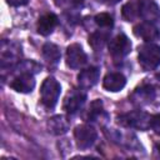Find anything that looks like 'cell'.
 I'll return each instance as SVG.
<instances>
[{"mask_svg": "<svg viewBox=\"0 0 160 160\" xmlns=\"http://www.w3.org/2000/svg\"><path fill=\"white\" fill-rule=\"evenodd\" d=\"M9 48H10V51H8V49L4 44L1 45V64H2V66H5L6 64L12 65L14 62L18 61L19 56L21 55V50L19 46L14 49V45L9 42Z\"/></svg>", "mask_w": 160, "mask_h": 160, "instance_id": "9a60e30c", "label": "cell"}, {"mask_svg": "<svg viewBox=\"0 0 160 160\" xmlns=\"http://www.w3.org/2000/svg\"><path fill=\"white\" fill-rule=\"evenodd\" d=\"M131 50V42L126 35L119 34L109 41V52L114 59H122Z\"/></svg>", "mask_w": 160, "mask_h": 160, "instance_id": "5b68a950", "label": "cell"}, {"mask_svg": "<svg viewBox=\"0 0 160 160\" xmlns=\"http://www.w3.org/2000/svg\"><path fill=\"white\" fill-rule=\"evenodd\" d=\"M56 25H58V16L52 12H48V14H44L42 16L39 18L38 31H39V34L46 36L54 31Z\"/></svg>", "mask_w": 160, "mask_h": 160, "instance_id": "4fadbf2b", "label": "cell"}, {"mask_svg": "<svg viewBox=\"0 0 160 160\" xmlns=\"http://www.w3.org/2000/svg\"><path fill=\"white\" fill-rule=\"evenodd\" d=\"M85 100H86V94L82 90H72L65 98L64 104H62V109L68 114H75L78 110L81 109Z\"/></svg>", "mask_w": 160, "mask_h": 160, "instance_id": "52a82bcc", "label": "cell"}, {"mask_svg": "<svg viewBox=\"0 0 160 160\" xmlns=\"http://www.w3.org/2000/svg\"><path fill=\"white\" fill-rule=\"evenodd\" d=\"M126 84V79L122 74L120 72H109L105 75L104 80H102V86L105 90L108 91H120L121 89H124Z\"/></svg>", "mask_w": 160, "mask_h": 160, "instance_id": "7c38bea8", "label": "cell"}, {"mask_svg": "<svg viewBox=\"0 0 160 160\" xmlns=\"http://www.w3.org/2000/svg\"><path fill=\"white\" fill-rule=\"evenodd\" d=\"M132 99L139 104H145V102L151 101L154 99V89H152V86H149V85L140 86L139 89H136L134 91Z\"/></svg>", "mask_w": 160, "mask_h": 160, "instance_id": "e0dca14e", "label": "cell"}, {"mask_svg": "<svg viewBox=\"0 0 160 160\" xmlns=\"http://www.w3.org/2000/svg\"><path fill=\"white\" fill-rule=\"evenodd\" d=\"M60 92H61V86L58 82V80H55L52 76L46 78L40 88V98L42 105L48 109H52L58 104Z\"/></svg>", "mask_w": 160, "mask_h": 160, "instance_id": "7a4b0ae2", "label": "cell"}, {"mask_svg": "<svg viewBox=\"0 0 160 160\" xmlns=\"http://www.w3.org/2000/svg\"><path fill=\"white\" fill-rule=\"evenodd\" d=\"M10 86L18 91V92H22V94H26V92H31L32 89L35 88V80H34V76L30 72H22L20 74L19 76H16Z\"/></svg>", "mask_w": 160, "mask_h": 160, "instance_id": "30bf717a", "label": "cell"}, {"mask_svg": "<svg viewBox=\"0 0 160 160\" xmlns=\"http://www.w3.org/2000/svg\"><path fill=\"white\" fill-rule=\"evenodd\" d=\"M6 2L11 6H22L29 2V0H6Z\"/></svg>", "mask_w": 160, "mask_h": 160, "instance_id": "603a6c76", "label": "cell"}, {"mask_svg": "<svg viewBox=\"0 0 160 160\" xmlns=\"http://www.w3.org/2000/svg\"><path fill=\"white\" fill-rule=\"evenodd\" d=\"M134 34L145 40L146 42H150L152 40H156L159 38V30L156 29V26L152 24V22H149V21H144V22H140L138 25L134 26Z\"/></svg>", "mask_w": 160, "mask_h": 160, "instance_id": "9c48e42d", "label": "cell"}, {"mask_svg": "<svg viewBox=\"0 0 160 160\" xmlns=\"http://www.w3.org/2000/svg\"><path fill=\"white\" fill-rule=\"evenodd\" d=\"M150 128H151V130H152L155 134L160 135V115H154V116H151Z\"/></svg>", "mask_w": 160, "mask_h": 160, "instance_id": "7402d4cb", "label": "cell"}, {"mask_svg": "<svg viewBox=\"0 0 160 160\" xmlns=\"http://www.w3.org/2000/svg\"><path fill=\"white\" fill-rule=\"evenodd\" d=\"M108 41V34L106 32H102V31H96L94 34L90 35L89 38V45L95 50V51H99L104 48L105 42Z\"/></svg>", "mask_w": 160, "mask_h": 160, "instance_id": "ac0fdd59", "label": "cell"}, {"mask_svg": "<svg viewBox=\"0 0 160 160\" xmlns=\"http://www.w3.org/2000/svg\"><path fill=\"white\" fill-rule=\"evenodd\" d=\"M48 130L54 135H62L69 130V121L62 115H55L49 119Z\"/></svg>", "mask_w": 160, "mask_h": 160, "instance_id": "5bb4252c", "label": "cell"}, {"mask_svg": "<svg viewBox=\"0 0 160 160\" xmlns=\"http://www.w3.org/2000/svg\"><path fill=\"white\" fill-rule=\"evenodd\" d=\"M86 54L84 52L81 45L71 44L66 49V65L71 69H80L86 64Z\"/></svg>", "mask_w": 160, "mask_h": 160, "instance_id": "8992f818", "label": "cell"}, {"mask_svg": "<svg viewBox=\"0 0 160 160\" xmlns=\"http://www.w3.org/2000/svg\"><path fill=\"white\" fill-rule=\"evenodd\" d=\"M42 56H44V59L46 60L48 64H50V65H56V64L59 62V60H60L61 54H60L59 48H58L55 44H52V42H46V44H44V46H42Z\"/></svg>", "mask_w": 160, "mask_h": 160, "instance_id": "2e32d148", "label": "cell"}, {"mask_svg": "<svg viewBox=\"0 0 160 160\" xmlns=\"http://www.w3.org/2000/svg\"><path fill=\"white\" fill-rule=\"evenodd\" d=\"M121 14H122V18L126 21H132V20L138 19L139 18V6H138V2H126L122 6Z\"/></svg>", "mask_w": 160, "mask_h": 160, "instance_id": "d6986e66", "label": "cell"}, {"mask_svg": "<svg viewBox=\"0 0 160 160\" xmlns=\"http://www.w3.org/2000/svg\"><path fill=\"white\" fill-rule=\"evenodd\" d=\"M74 138H75V141H76V145L79 149H88V148L92 146V144L96 141L98 132L91 125L82 124V125H79L75 128Z\"/></svg>", "mask_w": 160, "mask_h": 160, "instance_id": "277c9868", "label": "cell"}, {"mask_svg": "<svg viewBox=\"0 0 160 160\" xmlns=\"http://www.w3.org/2000/svg\"><path fill=\"white\" fill-rule=\"evenodd\" d=\"M104 110H102V102L100 100H95L91 102L89 110H88V115H86V119L88 121H95L98 120L99 118H101Z\"/></svg>", "mask_w": 160, "mask_h": 160, "instance_id": "ffe728a7", "label": "cell"}, {"mask_svg": "<svg viewBox=\"0 0 160 160\" xmlns=\"http://www.w3.org/2000/svg\"><path fill=\"white\" fill-rule=\"evenodd\" d=\"M99 69L95 66H90L88 69H84L78 75V82L82 89H90L92 88L98 80H99Z\"/></svg>", "mask_w": 160, "mask_h": 160, "instance_id": "8fae6325", "label": "cell"}, {"mask_svg": "<svg viewBox=\"0 0 160 160\" xmlns=\"http://www.w3.org/2000/svg\"><path fill=\"white\" fill-rule=\"evenodd\" d=\"M95 22L101 28H111L112 26V16L108 12H100L95 16Z\"/></svg>", "mask_w": 160, "mask_h": 160, "instance_id": "44dd1931", "label": "cell"}, {"mask_svg": "<svg viewBox=\"0 0 160 160\" xmlns=\"http://www.w3.org/2000/svg\"><path fill=\"white\" fill-rule=\"evenodd\" d=\"M139 64L144 71L154 70L160 65V46L146 42L139 48Z\"/></svg>", "mask_w": 160, "mask_h": 160, "instance_id": "6da1fadb", "label": "cell"}, {"mask_svg": "<svg viewBox=\"0 0 160 160\" xmlns=\"http://www.w3.org/2000/svg\"><path fill=\"white\" fill-rule=\"evenodd\" d=\"M151 116L142 111H131L119 116V122L128 128H134L139 130H146L150 128Z\"/></svg>", "mask_w": 160, "mask_h": 160, "instance_id": "3957f363", "label": "cell"}, {"mask_svg": "<svg viewBox=\"0 0 160 160\" xmlns=\"http://www.w3.org/2000/svg\"><path fill=\"white\" fill-rule=\"evenodd\" d=\"M139 18L144 19V21H156L160 18V9L152 0H139Z\"/></svg>", "mask_w": 160, "mask_h": 160, "instance_id": "ba28073f", "label": "cell"}, {"mask_svg": "<svg viewBox=\"0 0 160 160\" xmlns=\"http://www.w3.org/2000/svg\"><path fill=\"white\" fill-rule=\"evenodd\" d=\"M159 78H160V75H159Z\"/></svg>", "mask_w": 160, "mask_h": 160, "instance_id": "d4e9b609", "label": "cell"}, {"mask_svg": "<svg viewBox=\"0 0 160 160\" xmlns=\"http://www.w3.org/2000/svg\"><path fill=\"white\" fill-rule=\"evenodd\" d=\"M101 1H105V2H109V4H114V2H118L119 0H101Z\"/></svg>", "mask_w": 160, "mask_h": 160, "instance_id": "cb8c5ba5", "label": "cell"}]
</instances>
